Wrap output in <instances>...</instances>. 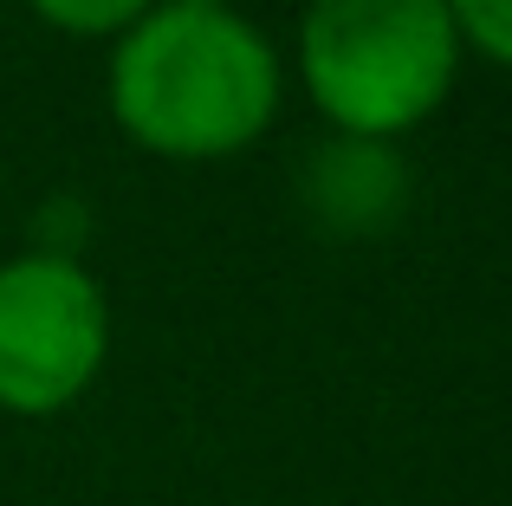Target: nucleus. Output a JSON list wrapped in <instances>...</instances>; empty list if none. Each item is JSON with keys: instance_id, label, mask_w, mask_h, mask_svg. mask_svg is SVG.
<instances>
[{"instance_id": "f257e3e1", "label": "nucleus", "mask_w": 512, "mask_h": 506, "mask_svg": "<svg viewBox=\"0 0 512 506\" xmlns=\"http://www.w3.org/2000/svg\"><path fill=\"white\" fill-rule=\"evenodd\" d=\"M279 104V59L240 13L169 7L143 13L111 59V111L156 156H227L266 130Z\"/></svg>"}, {"instance_id": "f03ea898", "label": "nucleus", "mask_w": 512, "mask_h": 506, "mask_svg": "<svg viewBox=\"0 0 512 506\" xmlns=\"http://www.w3.org/2000/svg\"><path fill=\"white\" fill-rule=\"evenodd\" d=\"M461 33L448 0H312L299 72L344 137L389 143L415 130L454 85Z\"/></svg>"}, {"instance_id": "7ed1b4c3", "label": "nucleus", "mask_w": 512, "mask_h": 506, "mask_svg": "<svg viewBox=\"0 0 512 506\" xmlns=\"http://www.w3.org/2000/svg\"><path fill=\"white\" fill-rule=\"evenodd\" d=\"M104 292L78 260L20 253L0 266V409L52 416L104 364Z\"/></svg>"}, {"instance_id": "20e7f679", "label": "nucleus", "mask_w": 512, "mask_h": 506, "mask_svg": "<svg viewBox=\"0 0 512 506\" xmlns=\"http://www.w3.org/2000/svg\"><path fill=\"white\" fill-rule=\"evenodd\" d=\"M402 195H409L402 163L370 137H344V143H331V150H318L312 176H305V202L318 208V221H331V228H344V234L389 228Z\"/></svg>"}, {"instance_id": "39448f33", "label": "nucleus", "mask_w": 512, "mask_h": 506, "mask_svg": "<svg viewBox=\"0 0 512 506\" xmlns=\"http://www.w3.org/2000/svg\"><path fill=\"white\" fill-rule=\"evenodd\" d=\"M26 7L65 33H130L150 13V0H26Z\"/></svg>"}, {"instance_id": "423d86ee", "label": "nucleus", "mask_w": 512, "mask_h": 506, "mask_svg": "<svg viewBox=\"0 0 512 506\" xmlns=\"http://www.w3.org/2000/svg\"><path fill=\"white\" fill-rule=\"evenodd\" d=\"M454 33H467L480 52L512 65V0H448Z\"/></svg>"}, {"instance_id": "0eeeda50", "label": "nucleus", "mask_w": 512, "mask_h": 506, "mask_svg": "<svg viewBox=\"0 0 512 506\" xmlns=\"http://www.w3.org/2000/svg\"><path fill=\"white\" fill-rule=\"evenodd\" d=\"M188 7H227V0H188Z\"/></svg>"}]
</instances>
